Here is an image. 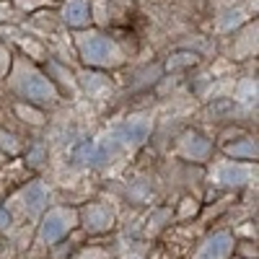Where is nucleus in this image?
Masks as SVG:
<instances>
[{
	"instance_id": "obj_17",
	"label": "nucleus",
	"mask_w": 259,
	"mask_h": 259,
	"mask_svg": "<svg viewBox=\"0 0 259 259\" xmlns=\"http://www.w3.org/2000/svg\"><path fill=\"white\" fill-rule=\"evenodd\" d=\"M11 16V3H6V0H0V21H6Z\"/></svg>"
},
{
	"instance_id": "obj_9",
	"label": "nucleus",
	"mask_w": 259,
	"mask_h": 259,
	"mask_svg": "<svg viewBox=\"0 0 259 259\" xmlns=\"http://www.w3.org/2000/svg\"><path fill=\"white\" fill-rule=\"evenodd\" d=\"M62 18H65V24L68 26H85L91 21V6H89V0H65V6H62Z\"/></svg>"
},
{
	"instance_id": "obj_1",
	"label": "nucleus",
	"mask_w": 259,
	"mask_h": 259,
	"mask_svg": "<svg viewBox=\"0 0 259 259\" xmlns=\"http://www.w3.org/2000/svg\"><path fill=\"white\" fill-rule=\"evenodd\" d=\"M150 133V122L145 117H135V119H127L117 127H112L109 133H104L101 138L91 140V143H83L75 150V161L78 163H109L112 158H119L130 150H135Z\"/></svg>"
},
{
	"instance_id": "obj_3",
	"label": "nucleus",
	"mask_w": 259,
	"mask_h": 259,
	"mask_svg": "<svg viewBox=\"0 0 259 259\" xmlns=\"http://www.w3.org/2000/svg\"><path fill=\"white\" fill-rule=\"evenodd\" d=\"M75 47L85 65L91 68H117L122 62V50L114 39L99 31H80L75 36Z\"/></svg>"
},
{
	"instance_id": "obj_2",
	"label": "nucleus",
	"mask_w": 259,
	"mask_h": 259,
	"mask_svg": "<svg viewBox=\"0 0 259 259\" xmlns=\"http://www.w3.org/2000/svg\"><path fill=\"white\" fill-rule=\"evenodd\" d=\"M11 85L16 89L18 96H24L26 101H34V104H55V99H57L55 83L45 73H39L34 65H29L26 60H21L16 65Z\"/></svg>"
},
{
	"instance_id": "obj_15",
	"label": "nucleus",
	"mask_w": 259,
	"mask_h": 259,
	"mask_svg": "<svg viewBox=\"0 0 259 259\" xmlns=\"http://www.w3.org/2000/svg\"><path fill=\"white\" fill-rule=\"evenodd\" d=\"M11 73V52L6 47H0V78Z\"/></svg>"
},
{
	"instance_id": "obj_11",
	"label": "nucleus",
	"mask_w": 259,
	"mask_h": 259,
	"mask_svg": "<svg viewBox=\"0 0 259 259\" xmlns=\"http://www.w3.org/2000/svg\"><path fill=\"white\" fill-rule=\"evenodd\" d=\"M226 153L233 156V158H241V161H256V140L244 138L241 143L226 145Z\"/></svg>"
},
{
	"instance_id": "obj_10",
	"label": "nucleus",
	"mask_w": 259,
	"mask_h": 259,
	"mask_svg": "<svg viewBox=\"0 0 259 259\" xmlns=\"http://www.w3.org/2000/svg\"><path fill=\"white\" fill-rule=\"evenodd\" d=\"M179 153L184 158H192V161H205L210 156V143L197 135V133H187L182 138V145H179Z\"/></svg>"
},
{
	"instance_id": "obj_13",
	"label": "nucleus",
	"mask_w": 259,
	"mask_h": 259,
	"mask_svg": "<svg viewBox=\"0 0 259 259\" xmlns=\"http://www.w3.org/2000/svg\"><path fill=\"white\" fill-rule=\"evenodd\" d=\"M241 101L244 104H254L256 101V80H244V85H241Z\"/></svg>"
},
{
	"instance_id": "obj_19",
	"label": "nucleus",
	"mask_w": 259,
	"mask_h": 259,
	"mask_svg": "<svg viewBox=\"0 0 259 259\" xmlns=\"http://www.w3.org/2000/svg\"><path fill=\"white\" fill-rule=\"evenodd\" d=\"M0 161H3V150H0Z\"/></svg>"
},
{
	"instance_id": "obj_4",
	"label": "nucleus",
	"mask_w": 259,
	"mask_h": 259,
	"mask_svg": "<svg viewBox=\"0 0 259 259\" xmlns=\"http://www.w3.org/2000/svg\"><path fill=\"white\" fill-rule=\"evenodd\" d=\"M210 179L223 187H244L256 179V166L251 161H218L210 171Z\"/></svg>"
},
{
	"instance_id": "obj_18",
	"label": "nucleus",
	"mask_w": 259,
	"mask_h": 259,
	"mask_svg": "<svg viewBox=\"0 0 259 259\" xmlns=\"http://www.w3.org/2000/svg\"><path fill=\"white\" fill-rule=\"evenodd\" d=\"M80 259H104V251H99V249H91V251H85Z\"/></svg>"
},
{
	"instance_id": "obj_12",
	"label": "nucleus",
	"mask_w": 259,
	"mask_h": 259,
	"mask_svg": "<svg viewBox=\"0 0 259 259\" xmlns=\"http://www.w3.org/2000/svg\"><path fill=\"white\" fill-rule=\"evenodd\" d=\"M16 112H18V117H24V119H26V122H31V124H41V122H45L41 112L31 109V106H26V104H18V106H16Z\"/></svg>"
},
{
	"instance_id": "obj_6",
	"label": "nucleus",
	"mask_w": 259,
	"mask_h": 259,
	"mask_svg": "<svg viewBox=\"0 0 259 259\" xmlns=\"http://www.w3.org/2000/svg\"><path fill=\"white\" fill-rule=\"evenodd\" d=\"M47 200H50V189L41 182H34L16 197V207L24 212L26 218H36V215L47 207Z\"/></svg>"
},
{
	"instance_id": "obj_5",
	"label": "nucleus",
	"mask_w": 259,
	"mask_h": 259,
	"mask_svg": "<svg viewBox=\"0 0 259 259\" xmlns=\"http://www.w3.org/2000/svg\"><path fill=\"white\" fill-rule=\"evenodd\" d=\"M78 223V215L70 207H52L45 221H41V231H39V239L45 244H57L60 239H65Z\"/></svg>"
},
{
	"instance_id": "obj_8",
	"label": "nucleus",
	"mask_w": 259,
	"mask_h": 259,
	"mask_svg": "<svg viewBox=\"0 0 259 259\" xmlns=\"http://www.w3.org/2000/svg\"><path fill=\"white\" fill-rule=\"evenodd\" d=\"M231 251H233V236L226 231H218L197 249L194 259H228Z\"/></svg>"
},
{
	"instance_id": "obj_14",
	"label": "nucleus",
	"mask_w": 259,
	"mask_h": 259,
	"mask_svg": "<svg viewBox=\"0 0 259 259\" xmlns=\"http://www.w3.org/2000/svg\"><path fill=\"white\" fill-rule=\"evenodd\" d=\"M13 6L18 8V11H36V8H41V6H47V0H13Z\"/></svg>"
},
{
	"instance_id": "obj_16",
	"label": "nucleus",
	"mask_w": 259,
	"mask_h": 259,
	"mask_svg": "<svg viewBox=\"0 0 259 259\" xmlns=\"http://www.w3.org/2000/svg\"><path fill=\"white\" fill-rule=\"evenodd\" d=\"M0 148H3L6 153H16V150H18V143H16L13 135H3V133H0Z\"/></svg>"
},
{
	"instance_id": "obj_7",
	"label": "nucleus",
	"mask_w": 259,
	"mask_h": 259,
	"mask_svg": "<svg viewBox=\"0 0 259 259\" xmlns=\"http://www.w3.org/2000/svg\"><path fill=\"white\" fill-rule=\"evenodd\" d=\"M80 218H83L85 231H91V233L109 231V228L114 226V212H112V207H109V205H101V202L89 205V207L80 212Z\"/></svg>"
}]
</instances>
